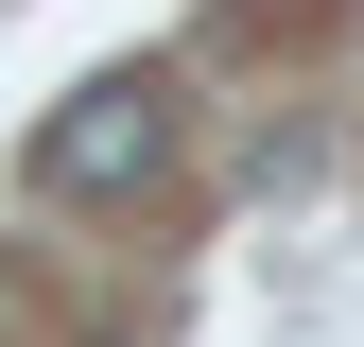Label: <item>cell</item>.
<instances>
[{"mask_svg": "<svg viewBox=\"0 0 364 347\" xmlns=\"http://www.w3.org/2000/svg\"><path fill=\"white\" fill-rule=\"evenodd\" d=\"M156 156H173V87L156 70H87L70 105L35 122V191H53V208H122Z\"/></svg>", "mask_w": 364, "mask_h": 347, "instance_id": "6da1fadb", "label": "cell"}]
</instances>
